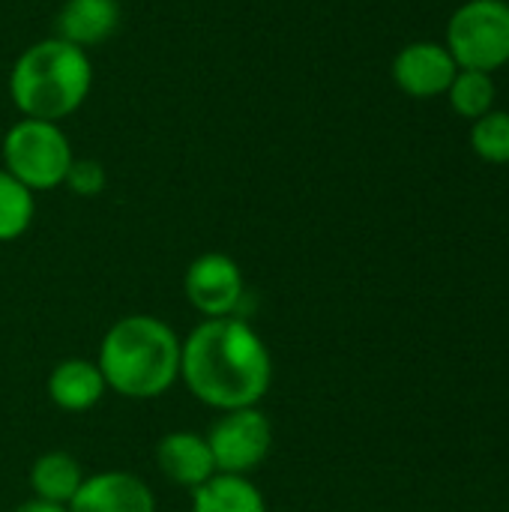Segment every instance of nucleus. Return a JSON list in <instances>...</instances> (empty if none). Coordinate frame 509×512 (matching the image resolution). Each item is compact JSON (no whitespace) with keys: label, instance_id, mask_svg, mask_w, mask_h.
Listing matches in <instances>:
<instances>
[{"label":"nucleus","instance_id":"obj_1","mask_svg":"<svg viewBox=\"0 0 509 512\" xmlns=\"http://www.w3.org/2000/svg\"><path fill=\"white\" fill-rule=\"evenodd\" d=\"M180 381L207 408H255L273 384V357L258 330L237 318H204L180 339Z\"/></svg>","mask_w":509,"mask_h":512},{"label":"nucleus","instance_id":"obj_2","mask_svg":"<svg viewBox=\"0 0 509 512\" xmlns=\"http://www.w3.org/2000/svg\"><path fill=\"white\" fill-rule=\"evenodd\" d=\"M96 366L108 390L159 399L180 381V336L156 315H126L102 336Z\"/></svg>","mask_w":509,"mask_h":512},{"label":"nucleus","instance_id":"obj_3","mask_svg":"<svg viewBox=\"0 0 509 512\" xmlns=\"http://www.w3.org/2000/svg\"><path fill=\"white\" fill-rule=\"evenodd\" d=\"M90 54L57 36L39 39L18 54L9 69V96L21 117L60 123L90 96Z\"/></svg>","mask_w":509,"mask_h":512},{"label":"nucleus","instance_id":"obj_4","mask_svg":"<svg viewBox=\"0 0 509 512\" xmlns=\"http://www.w3.org/2000/svg\"><path fill=\"white\" fill-rule=\"evenodd\" d=\"M3 171H9L30 192H48L66 183L69 165L75 162L72 144L60 123L21 117L12 123L0 144Z\"/></svg>","mask_w":509,"mask_h":512},{"label":"nucleus","instance_id":"obj_5","mask_svg":"<svg viewBox=\"0 0 509 512\" xmlns=\"http://www.w3.org/2000/svg\"><path fill=\"white\" fill-rule=\"evenodd\" d=\"M447 51L459 69L495 75L509 63V0H468L447 21Z\"/></svg>","mask_w":509,"mask_h":512},{"label":"nucleus","instance_id":"obj_6","mask_svg":"<svg viewBox=\"0 0 509 512\" xmlns=\"http://www.w3.org/2000/svg\"><path fill=\"white\" fill-rule=\"evenodd\" d=\"M204 438L210 444L216 474L249 477L270 456L273 423L258 405L255 408H237V411H225L210 426V432Z\"/></svg>","mask_w":509,"mask_h":512},{"label":"nucleus","instance_id":"obj_7","mask_svg":"<svg viewBox=\"0 0 509 512\" xmlns=\"http://www.w3.org/2000/svg\"><path fill=\"white\" fill-rule=\"evenodd\" d=\"M183 294L198 315L228 318V315H237L246 297V279H243L240 264L231 255L204 252L186 267Z\"/></svg>","mask_w":509,"mask_h":512},{"label":"nucleus","instance_id":"obj_8","mask_svg":"<svg viewBox=\"0 0 509 512\" xmlns=\"http://www.w3.org/2000/svg\"><path fill=\"white\" fill-rule=\"evenodd\" d=\"M459 66L444 42L420 39L408 42L393 57V81L411 99H438L447 96Z\"/></svg>","mask_w":509,"mask_h":512},{"label":"nucleus","instance_id":"obj_9","mask_svg":"<svg viewBox=\"0 0 509 512\" xmlns=\"http://www.w3.org/2000/svg\"><path fill=\"white\" fill-rule=\"evenodd\" d=\"M69 512H156V498L147 483L129 471H102L84 477Z\"/></svg>","mask_w":509,"mask_h":512},{"label":"nucleus","instance_id":"obj_10","mask_svg":"<svg viewBox=\"0 0 509 512\" xmlns=\"http://www.w3.org/2000/svg\"><path fill=\"white\" fill-rule=\"evenodd\" d=\"M156 465L165 474V480L195 492L216 474V462L210 453V444L198 432H168L156 444Z\"/></svg>","mask_w":509,"mask_h":512},{"label":"nucleus","instance_id":"obj_11","mask_svg":"<svg viewBox=\"0 0 509 512\" xmlns=\"http://www.w3.org/2000/svg\"><path fill=\"white\" fill-rule=\"evenodd\" d=\"M120 27V0H66L54 21V36L78 48L102 45Z\"/></svg>","mask_w":509,"mask_h":512},{"label":"nucleus","instance_id":"obj_12","mask_svg":"<svg viewBox=\"0 0 509 512\" xmlns=\"http://www.w3.org/2000/svg\"><path fill=\"white\" fill-rule=\"evenodd\" d=\"M105 378L93 360H60L48 375V399L66 414H84L105 396Z\"/></svg>","mask_w":509,"mask_h":512},{"label":"nucleus","instance_id":"obj_13","mask_svg":"<svg viewBox=\"0 0 509 512\" xmlns=\"http://www.w3.org/2000/svg\"><path fill=\"white\" fill-rule=\"evenodd\" d=\"M192 512H267V501L249 477L213 474L192 492Z\"/></svg>","mask_w":509,"mask_h":512},{"label":"nucleus","instance_id":"obj_14","mask_svg":"<svg viewBox=\"0 0 509 512\" xmlns=\"http://www.w3.org/2000/svg\"><path fill=\"white\" fill-rule=\"evenodd\" d=\"M81 483H84V471H81L78 459L63 450L42 453L30 465V489H33V498H39V501L66 507L75 498V492L81 489Z\"/></svg>","mask_w":509,"mask_h":512},{"label":"nucleus","instance_id":"obj_15","mask_svg":"<svg viewBox=\"0 0 509 512\" xmlns=\"http://www.w3.org/2000/svg\"><path fill=\"white\" fill-rule=\"evenodd\" d=\"M447 99L453 105V111L465 120H480L483 114H489L495 108V99H498V84H495V75L489 72H477V69H459L450 90H447Z\"/></svg>","mask_w":509,"mask_h":512},{"label":"nucleus","instance_id":"obj_16","mask_svg":"<svg viewBox=\"0 0 509 512\" xmlns=\"http://www.w3.org/2000/svg\"><path fill=\"white\" fill-rule=\"evenodd\" d=\"M36 201L33 192L0 168V243H12L33 225Z\"/></svg>","mask_w":509,"mask_h":512},{"label":"nucleus","instance_id":"obj_17","mask_svg":"<svg viewBox=\"0 0 509 512\" xmlns=\"http://www.w3.org/2000/svg\"><path fill=\"white\" fill-rule=\"evenodd\" d=\"M471 150L489 165H509V111L492 108L471 123Z\"/></svg>","mask_w":509,"mask_h":512},{"label":"nucleus","instance_id":"obj_18","mask_svg":"<svg viewBox=\"0 0 509 512\" xmlns=\"http://www.w3.org/2000/svg\"><path fill=\"white\" fill-rule=\"evenodd\" d=\"M75 195L81 198H93L105 189V168L96 162V159H75L69 165V174H66V183Z\"/></svg>","mask_w":509,"mask_h":512},{"label":"nucleus","instance_id":"obj_19","mask_svg":"<svg viewBox=\"0 0 509 512\" xmlns=\"http://www.w3.org/2000/svg\"><path fill=\"white\" fill-rule=\"evenodd\" d=\"M12 512H69L66 507L60 504H51V501H39V498H30L24 504H18Z\"/></svg>","mask_w":509,"mask_h":512}]
</instances>
